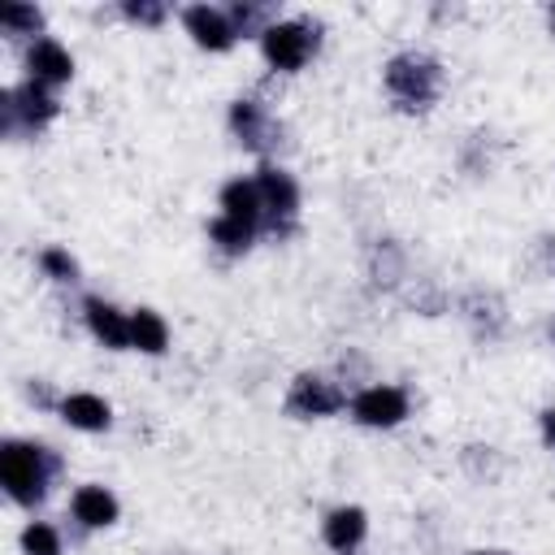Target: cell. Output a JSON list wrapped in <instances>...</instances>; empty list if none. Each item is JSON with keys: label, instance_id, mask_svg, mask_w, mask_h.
Instances as JSON below:
<instances>
[{"label": "cell", "instance_id": "cell-1", "mask_svg": "<svg viewBox=\"0 0 555 555\" xmlns=\"http://www.w3.org/2000/svg\"><path fill=\"white\" fill-rule=\"evenodd\" d=\"M56 473H61V455L52 447L26 442V438H4L0 442V481H4V494L17 507L43 503Z\"/></svg>", "mask_w": 555, "mask_h": 555}, {"label": "cell", "instance_id": "cell-2", "mask_svg": "<svg viewBox=\"0 0 555 555\" xmlns=\"http://www.w3.org/2000/svg\"><path fill=\"white\" fill-rule=\"evenodd\" d=\"M386 91L399 108L425 113L442 95V65L425 52H399L386 61Z\"/></svg>", "mask_w": 555, "mask_h": 555}, {"label": "cell", "instance_id": "cell-3", "mask_svg": "<svg viewBox=\"0 0 555 555\" xmlns=\"http://www.w3.org/2000/svg\"><path fill=\"white\" fill-rule=\"evenodd\" d=\"M56 108H61V104H56L52 87L26 78V82H17V87H9V91L0 95V126H4L9 139L35 134V130H43V126L56 117Z\"/></svg>", "mask_w": 555, "mask_h": 555}, {"label": "cell", "instance_id": "cell-4", "mask_svg": "<svg viewBox=\"0 0 555 555\" xmlns=\"http://www.w3.org/2000/svg\"><path fill=\"white\" fill-rule=\"evenodd\" d=\"M256 178V191H260V208H264V234H291L295 230V217H299V186L295 178L273 165V160H260V169L251 173Z\"/></svg>", "mask_w": 555, "mask_h": 555}, {"label": "cell", "instance_id": "cell-5", "mask_svg": "<svg viewBox=\"0 0 555 555\" xmlns=\"http://www.w3.org/2000/svg\"><path fill=\"white\" fill-rule=\"evenodd\" d=\"M317 48H321V35H317V26H308V22H273V26L260 35V52H264V61H269L278 74L304 69V65L317 56Z\"/></svg>", "mask_w": 555, "mask_h": 555}, {"label": "cell", "instance_id": "cell-6", "mask_svg": "<svg viewBox=\"0 0 555 555\" xmlns=\"http://www.w3.org/2000/svg\"><path fill=\"white\" fill-rule=\"evenodd\" d=\"M282 408H286V416H295V421H321V416H334V412L347 408V390H343L334 377H325V373H299V377L291 382Z\"/></svg>", "mask_w": 555, "mask_h": 555}, {"label": "cell", "instance_id": "cell-7", "mask_svg": "<svg viewBox=\"0 0 555 555\" xmlns=\"http://www.w3.org/2000/svg\"><path fill=\"white\" fill-rule=\"evenodd\" d=\"M351 421L356 425H369V429H395L403 416H408V390L403 386H390V382H377V386H360L351 395Z\"/></svg>", "mask_w": 555, "mask_h": 555}, {"label": "cell", "instance_id": "cell-8", "mask_svg": "<svg viewBox=\"0 0 555 555\" xmlns=\"http://www.w3.org/2000/svg\"><path fill=\"white\" fill-rule=\"evenodd\" d=\"M230 130H234V139L247 147V152H260V156H269L282 139V126H278V117L260 104V100H234L230 104Z\"/></svg>", "mask_w": 555, "mask_h": 555}, {"label": "cell", "instance_id": "cell-9", "mask_svg": "<svg viewBox=\"0 0 555 555\" xmlns=\"http://www.w3.org/2000/svg\"><path fill=\"white\" fill-rule=\"evenodd\" d=\"M182 26H186V35H191L199 48H208V52H230L234 39H238L230 13L217 9V4H191V9H182Z\"/></svg>", "mask_w": 555, "mask_h": 555}, {"label": "cell", "instance_id": "cell-10", "mask_svg": "<svg viewBox=\"0 0 555 555\" xmlns=\"http://www.w3.org/2000/svg\"><path fill=\"white\" fill-rule=\"evenodd\" d=\"M82 321L87 330L108 347V351H126L130 347V312H121L117 304L100 299V295H87L82 299Z\"/></svg>", "mask_w": 555, "mask_h": 555}, {"label": "cell", "instance_id": "cell-11", "mask_svg": "<svg viewBox=\"0 0 555 555\" xmlns=\"http://www.w3.org/2000/svg\"><path fill=\"white\" fill-rule=\"evenodd\" d=\"M26 78H35L43 87H61V82L74 78V56L56 39H48V35L30 39V48H26Z\"/></svg>", "mask_w": 555, "mask_h": 555}, {"label": "cell", "instance_id": "cell-12", "mask_svg": "<svg viewBox=\"0 0 555 555\" xmlns=\"http://www.w3.org/2000/svg\"><path fill=\"white\" fill-rule=\"evenodd\" d=\"M69 516H74L82 529H108V525H117L121 503H117V494H113L108 486L87 481V486L74 490V499H69Z\"/></svg>", "mask_w": 555, "mask_h": 555}, {"label": "cell", "instance_id": "cell-13", "mask_svg": "<svg viewBox=\"0 0 555 555\" xmlns=\"http://www.w3.org/2000/svg\"><path fill=\"white\" fill-rule=\"evenodd\" d=\"M56 412L69 429H82V434H104L113 425V408L91 390H74L65 399H56Z\"/></svg>", "mask_w": 555, "mask_h": 555}, {"label": "cell", "instance_id": "cell-14", "mask_svg": "<svg viewBox=\"0 0 555 555\" xmlns=\"http://www.w3.org/2000/svg\"><path fill=\"white\" fill-rule=\"evenodd\" d=\"M364 533H369V516H364V507H351V503L325 512V520H321V538H325V546L338 551V555H343V551H356V546L364 542Z\"/></svg>", "mask_w": 555, "mask_h": 555}, {"label": "cell", "instance_id": "cell-15", "mask_svg": "<svg viewBox=\"0 0 555 555\" xmlns=\"http://www.w3.org/2000/svg\"><path fill=\"white\" fill-rule=\"evenodd\" d=\"M221 212L234 217V221H247V225H264V208H260V191H256V178H230L221 186Z\"/></svg>", "mask_w": 555, "mask_h": 555}, {"label": "cell", "instance_id": "cell-16", "mask_svg": "<svg viewBox=\"0 0 555 555\" xmlns=\"http://www.w3.org/2000/svg\"><path fill=\"white\" fill-rule=\"evenodd\" d=\"M130 347L143 356H165L169 351V325L160 312L152 308H134L130 312Z\"/></svg>", "mask_w": 555, "mask_h": 555}, {"label": "cell", "instance_id": "cell-17", "mask_svg": "<svg viewBox=\"0 0 555 555\" xmlns=\"http://www.w3.org/2000/svg\"><path fill=\"white\" fill-rule=\"evenodd\" d=\"M256 225H247V221H234V217H225V212H217L212 217V225H208V238L217 243V251H225V256H243L251 243H256Z\"/></svg>", "mask_w": 555, "mask_h": 555}, {"label": "cell", "instance_id": "cell-18", "mask_svg": "<svg viewBox=\"0 0 555 555\" xmlns=\"http://www.w3.org/2000/svg\"><path fill=\"white\" fill-rule=\"evenodd\" d=\"M225 13L234 22V35H264L278 22L273 4H243V0H234V4H225Z\"/></svg>", "mask_w": 555, "mask_h": 555}, {"label": "cell", "instance_id": "cell-19", "mask_svg": "<svg viewBox=\"0 0 555 555\" xmlns=\"http://www.w3.org/2000/svg\"><path fill=\"white\" fill-rule=\"evenodd\" d=\"M369 273H373V282H399V273H403V251L390 243V238H382V243H373V251H369Z\"/></svg>", "mask_w": 555, "mask_h": 555}, {"label": "cell", "instance_id": "cell-20", "mask_svg": "<svg viewBox=\"0 0 555 555\" xmlns=\"http://www.w3.org/2000/svg\"><path fill=\"white\" fill-rule=\"evenodd\" d=\"M0 26H4V35H13V39L39 35V30H43V13H39L35 4H4V9H0ZM39 39H43V35H39Z\"/></svg>", "mask_w": 555, "mask_h": 555}, {"label": "cell", "instance_id": "cell-21", "mask_svg": "<svg viewBox=\"0 0 555 555\" xmlns=\"http://www.w3.org/2000/svg\"><path fill=\"white\" fill-rule=\"evenodd\" d=\"M22 555H61V533L48 520H30L22 529Z\"/></svg>", "mask_w": 555, "mask_h": 555}, {"label": "cell", "instance_id": "cell-22", "mask_svg": "<svg viewBox=\"0 0 555 555\" xmlns=\"http://www.w3.org/2000/svg\"><path fill=\"white\" fill-rule=\"evenodd\" d=\"M39 269H43V278H52V282H78V260H74L65 247H43V251H39Z\"/></svg>", "mask_w": 555, "mask_h": 555}, {"label": "cell", "instance_id": "cell-23", "mask_svg": "<svg viewBox=\"0 0 555 555\" xmlns=\"http://www.w3.org/2000/svg\"><path fill=\"white\" fill-rule=\"evenodd\" d=\"M121 13L130 17V22H139V26H160L165 22V4H156V0H126L121 4Z\"/></svg>", "mask_w": 555, "mask_h": 555}, {"label": "cell", "instance_id": "cell-24", "mask_svg": "<svg viewBox=\"0 0 555 555\" xmlns=\"http://www.w3.org/2000/svg\"><path fill=\"white\" fill-rule=\"evenodd\" d=\"M538 425H542V442H546V451H555V408H546V412L538 416Z\"/></svg>", "mask_w": 555, "mask_h": 555}, {"label": "cell", "instance_id": "cell-25", "mask_svg": "<svg viewBox=\"0 0 555 555\" xmlns=\"http://www.w3.org/2000/svg\"><path fill=\"white\" fill-rule=\"evenodd\" d=\"M546 251H551V269H555V238H546Z\"/></svg>", "mask_w": 555, "mask_h": 555}, {"label": "cell", "instance_id": "cell-26", "mask_svg": "<svg viewBox=\"0 0 555 555\" xmlns=\"http://www.w3.org/2000/svg\"><path fill=\"white\" fill-rule=\"evenodd\" d=\"M468 555H507V551H468Z\"/></svg>", "mask_w": 555, "mask_h": 555}, {"label": "cell", "instance_id": "cell-27", "mask_svg": "<svg viewBox=\"0 0 555 555\" xmlns=\"http://www.w3.org/2000/svg\"><path fill=\"white\" fill-rule=\"evenodd\" d=\"M551 35H555V9H551Z\"/></svg>", "mask_w": 555, "mask_h": 555}, {"label": "cell", "instance_id": "cell-28", "mask_svg": "<svg viewBox=\"0 0 555 555\" xmlns=\"http://www.w3.org/2000/svg\"><path fill=\"white\" fill-rule=\"evenodd\" d=\"M343 555H356V551H343Z\"/></svg>", "mask_w": 555, "mask_h": 555}, {"label": "cell", "instance_id": "cell-29", "mask_svg": "<svg viewBox=\"0 0 555 555\" xmlns=\"http://www.w3.org/2000/svg\"><path fill=\"white\" fill-rule=\"evenodd\" d=\"M551 334H555V330H551Z\"/></svg>", "mask_w": 555, "mask_h": 555}]
</instances>
